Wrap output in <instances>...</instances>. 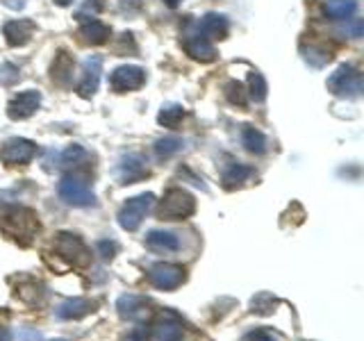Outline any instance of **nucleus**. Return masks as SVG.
Returning <instances> with one entry per match:
<instances>
[{
	"mask_svg": "<svg viewBox=\"0 0 364 341\" xmlns=\"http://www.w3.org/2000/svg\"><path fill=\"white\" fill-rule=\"evenodd\" d=\"M41 105V94L34 89H28V91H21L18 96H14L9 102H7V117L11 121H26L30 119L34 112L39 109Z\"/></svg>",
	"mask_w": 364,
	"mask_h": 341,
	"instance_id": "nucleus-11",
	"label": "nucleus"
},
{
	"mask_svg": "<svg viewBox=\"0 0 364 341\" xmlns=\"http://www.w3.org/2000/svg\"><path fill=\"white\" fill-rule=\"evenodd\" d=\"M248 85H250V91H248V94L253 96V100H255V102H264L267 91H269L264 75H262L259 71H250V75H248Z\"/></svg>",
	"mask_w": 364,
	"mask_h": 341,
	"instance_id": "nucleus-30",
	"label": "nucleus"
},
{
	"mask_svg": "<svg viewBox=\"0 0 364 341\" xmlns=\"http://www.w3.org/2000/svg\"><path fill=\"white\" fill-rule=\"evenodd\" d=\"M146 246L155 253H176L180 248V239L178 234L166 230H151L146 234Z\"/></svg>",
	"mask_w": 364,
	"mask_h": 341,
	"instance_id": "nucleus-21",
	"label": "nucleus"
},
{
	"mask_svg": "<svg viewBox=\"0 0 364 341\" xmlns=\"http://www.w3.org/2000/svg\"><path fill=\"white\" fill-rule=\"evenodd\" d=\"M358 9V0H328L323 5V16L330 21H348Z\"/></svg>",
	"mask_w": 364,
	"mask_h": 341,
	"instance_id": "nucleus-23",
	"label": "nucleus"
},
{
	"mask_svg": "<svg viewBox=\"0 0 364 341\" xmlns=\"http://www.w3.org/2000/svg\"><path fill=\"white\" fill-rule=\"evenodd\" d=\"M18 77H21L18 66H14V64H3V66H0V85H3V87L16 85Z\"/></svg>",
	"mask_w": 364,
	"mask_h": 341,
	"instance_id": "nucleus-33",
	"label": "nucleus"
},
{
	"mask_svg": "<svg viewBox=\"0 0 364 341\" xmlns=\"http://www.w3.org/2000/svg\"><path fill=\"white\" fill-rule=\"evenodd\" d=\"M196 30L212 41V39H225L228 32H230V26H228V18L221 14H205L196 23Z\"/></svg>",
	"mask_w": 364,
	"mask_h": 341,
	"instance_id": "nucleus-19",
	"label": "nucleus"
},
{
	"mask_svg": "<svg viewBox=\"0 0 364 341\" xmlns=\"http://www.w3.org/2000/svg\"><path fill=\"white\" fill-rule=\"evenodd\" d=\"M276 305H278L276 296L269 293V291H262V293L255 296L253 301H250V310H253L255 314H259V316H269V314L276 312Z\"/></svg>",
	"mask_w": 364,
	"mask_h": 341,
	"instance_id": "nucleus-27",
	"label": "nucleus"
},
{
	"mask_svg": "<svg viewBox=\"0 0 364 341\" xmlns=\"http://www.w3.org/2000/svg\"><path fill=\"white\" fill-rule=\"evenodd\" d=\"M100 73H102V57L100 55H91L82 64V80L77 85V94L82 98H91L98 91L100 82Z\"/></svg>",
	"mask_w": 364,
	"mask_h": 341,
	"instance_id": "nucleus-13",
	"label": "nucleus"
},
{
	"mask_svg": "<svg viewBox=\"0 0 364 341\" xmlns=\"http://www.w3.org/2000/svg\"><path fill=\"white\" fill-rule=\"evenodd\" d=\"M146 82V71L141 66H119L114 68V73L109 75V87L112 91H117V94H128V91H134L144 87Z\"/></svg>",
	"mask_w": 364,
	"mask_h": 341,
	"instance_id": "nucleus-10",
	"label": "nucleus"
},
{
	"mask_svg": "<svg viewBox=\"0 0 364 341\" xmlns=\"http://www.w3.org/2000/svg\"><path fill=\"white\" fill-rule=\"evenodd\" d=\"M187 273L178 264H168V261H159V264H153L148 269V282L153 284L155 289L162 291H173L178 289L182 282H185Z\"/></svg>",
	"mask_w": 364,
	"mask_h": 341,
	"instance_id": "nucleus-8",
	"label": "nucleus"
},
{
	"mask_svg": "<svg viewBox=\"0 0 364 341\" xmlns=\"http://www.w3.org/2000/svg\"><path fill=\"white\" fill-rule=\"evenodd\" d=\"M148 337H151V341H182V321L173 312L159 314L151 325Z\"/></svg>",
	"mask_w": 364,
	"mask_h": 341,
	"instance_id": "nucleus-12",
	"label": "nucleus"
},
{
	"mask_svg": "<svg viewBox=\"0 0 364 341\" xmlns=\"http://www.w3.org/2000/svg\"><path fill=\"white\" fill-rule=\"evenodd\" d=\"M34 155H37V144L30 139H23V136L7 139L0 146V162L5 166H26L32 162Z\"/></svg>",
	"mask_w": 364,
	"mask_h": 341,
	"instance_id": "nucleus-7",
	"label": "nucleus"
},
{
	"mask_svg": "<svg viewBox=\"0 0 364 341\" xmlns=\"http://www.w3.org/2000/svg\"><path fill=\"white\" fill-rule=\"evenodd\" d=\"M53 3H55V5H60V7H68V5L73 3V0H53Z\"/></svg>",
	"mask_w": 364,
	"mask_h": 341,
	"instance_id": "nucleus-39",
	"label": "nucleus"
},
{
	"mask_svg": "<svg viewBox=\"0 0 364 341\" xmlns=\"http://www.w3.org/2000/svg\"><path fill=\"white\" fill-rule=\"evenodd\" d=\"M242 341H278V339L273 337V335L269 332V330L257 328V330H250V332H248Z\"/></svg>",
	"mask_w": 364,
	"mask_h": 341,
	"instance_id": "nucleus-35",
	"label": "nucleus"
},
{
	"mask_svg": "<svg viewBox=\"0 0 364 341\" xmlns=\"http://www.w3.org/2000/svg\"><path fill=\"white\" fill-rule=\"evenodd\" d=\"M164 3H166L168 7H176V5L180 3V0H164Z\"/></svg>",
	"mask_w": 364,
	"mask_h": 341,
	"instance_id": "nucleus-40",
	"label": "nucleus"
},
{
	"mask_svg": "<svg viewBox=\"0 0 364 341\" xmlns=\"http://www.w3.org/2000/svg\"><path fill=\"white\" fill-rule=\"evenodd\" d=\"M34 30H37V26H34V21L18 18V21H9V23H5L3 34H5V41L16 48V45H26V43L32 39Z\"/></svg>",
	"mask_w": 364,
	"mask_h": 341,
	"instance_id": "nucleus-16",
	"label": "nucleus"
},
{
	"mask_svg": "<svg viewBox=\"0 0 364 341\" xmlns=\"http://www.w3.org/2000/svg\"><path fill=\"white\" fill-rule=\"evenodd\" d=\"M57 193L66 205H73V207H91L96 202L94 191L89 189V185L82 178H75V175H66L60 180L57 185Z\"/></svg>",
	"mask_w": 364,
	"mask_h": 341,
	"instance_id": "nucleus-6",
	"label": "nucleus"
},
{
	"mask_svg": "<svg viewBox=\"0 0 364 341\" xmlns=\"http://www.w3.org/2000/svg\"><path fill=\"white\" fill-rule=\"evenodd\" d=\"M153 205H155L153 193H139V196L125 200V205L119 210V225L130 232L136 230L146 219V214L153 210Z\"/></svg>",
	"mask_w": 364,
	"mask_h": 341,
	"instance_id": "nucleus-5",
	"label": "nucleus"
},
{
	"mask_svg": "<svg viewBox=\"0 0 364 341\" xmlns=\"http://www.w3.org/2000/svg\"><path fill=\"white\" fill-rule=\"evenodd\" d=\"M148 175V166H146V159L141 155H125L119 166H117V180L121 185H134V182H139Z\"/></svg>",
	"mask_w": 364,
	"mask_h": 341,
	"instance_id": "nucleus-14",
	"label": "nucleus"
},
{
	"mask_svg": "<svg viewBox=\"0 0 364 341\" xmlns=\"http://www.w3.org/2000/svg\"><path fill=\"white\" fill-rule=\"evenodd\" d=\"M0 227H3V232L9 239H14L16 244L30 246L32 239L41 230V223H39V216L34 210L14 205V207H9L0 214Z\"/></svg>",
	"mask_w": 364,
	"mask_h": 341,
	"instance_id": "nucleus-1",
	"label": "nucleus"
},
{
	"mask_svg": "<svg viewBox=\"0 0 364 341\" xmlns=\"http://www.w3.org/2000/svg\"><path fill=\"white\" fill-rule=\"evenodd\" d=\"M193 212H196V198L187 189H178V187L168 189L157 207V216L162 221H182L189 219Z\"/></svg>",
	"mask_w": 364,
	"mask_h": 341,
	"instance_id": "nucleus-2",
	"label": "nucleus"
},
{
	"mask_svg": "<svg viewBox=\"0 0 364 341\" xmlns=\"http://www.w3.org/2000/svg\"><path fill=\"white\" fill-rule=\"evenodd\" d=\"M0 3H3V5H5L7 9H11V11H18V9L26 7L28 0H0Z\"/></svg>",
	"mask_w": 364,
	"mask_h": 341,
	"instance_id": "nucleus-37",
	"label": "nucleus"
},
{
	"mask_svg": "<svg viewBox=\"0 0 364 341\" xmlns=\"http://www.w3.org/2000/svg\"><path fill=\"white\" fill-rule=\"evenodd\" d=\"M91 312H96V303H91L87 298H68L64 303L57 305V318H64V321H77V318H85Z\"/></svg>",
	"mask_w": 364,
	"mask_h": 341,
	"instance_id": "nucleus-18",
	"label": "nucleus"
},
{
	"mask_svg": "<svg viewBox=\"0 0 364 341\" xmlns=\"http://www.w3.org/2000/svg\"><path fill=\"white\" fill-rule=\"evenodd\" d=\"M303 57H305V62H307V64H312V66H316V68L326 66L330 60H333V55H330L328 50H323V48H318L316 43L303 45Z\"/></svg>",
	"mask_w": 364,
	"mask_h": 341,
	"instance_id": "nucleus-29",
	"label": "nucleus"
},
{
	"mask_svg": "<svg viewBox=\"0 0 364 341\" xmlns=\"http://www.w3.org/2000/svg\"><path fill=\"white\" fill-rule=\"evenodd\" d=\"M55 253L57 257H62L66 264H71L75 269H85L91 264V250L77 234L71 232H60L55 239Z\"/></svg>",
	"mask_w": 364,
	"mask_h": 341,
	"instance_id": "nucleus-3",
	"label": "nucleus"
},
{
	"mask_svg": "<svg viewBox=\"0 0 364 341\" xmlns=\"http://www.w3.org/2000/svg\"><path fill=\"white\" fill-rule=\"evenodd\" d=\"M41 335L34 332V330H21L18 332V341H39Z\"/></svg>",
	"mask_w": 364,
	"mask_h": 341,
	"instance_id": "nucleus-36",
	"label": "nucleus"
},
{
	"mask_svg": "<svg viewBox=\"0 0 364 341\" xmlns=\"http://www.w3.org/2000/svg\"><path fill=\"white\" fill-rule=\"evenodd\" d=\"M180 151H182V139H180V136H164V139L155 141V155L159 159H168V157H173Z\"/></svg>",
	"mask_w": 364,
	"mask_h": 341,
	"instance_id": "nucleus-28",
	"label": "nucleus"
},
{
	"mask_svg": "<svg viewBox=\"0 0 364 341\" xmlns=\"http://www.w3.org/2000/svg\"><path fill=\"white\" fill-rule=\"evenodd\" d=\"M73 71H75L73 55H68L66 50L57 53L55 60H53V66H50L53 82H57L60 87H71V82H73Z\"/></svg>",
	"mask_w": 364,
	"mask_h": 341,
	"instance_id": "nucleus-17",
	"label": "nucleus"
},
{
	"mask_svg": "<svg viewBox=\"0 0 364 341\" xmlns=\"http://www.w3.org/2000/svg\"><path fill=\"white\" fill-rule=\"evenodd\" d=\"M255 175V168L253 166H248V164H228L225 170H223V175H221V182H223V187L225 189H237V187H242L246 185V182Z\"/></svg>",
	"mask_w": 364,
	"mask_h": 341,
	"instance_id": "nucleus-20",
	"label": "nucleus"
},
{
	"mask_svg": "<svg viewBox=\"0 0 364 341\" xmlns=\"http://www.w3.org/2000/svg\"><path fill=\"white\" fill-rule=\"evenodd\" d=\"M0 341H9V332H7V328L0 325Z\"/></svg>",
	"mask_w": 364,
	"mask_h": 341,
	"instance_id": "nucleus-38",
	"label": "nucleus"
},
{
	"mask_svg": "<svg viewBox=\"0 0 364 341\" xmlns=\"http://www.w3.org/2000/svg\"><path fill=\"white\" fill-rule=\"evenodd\" d=\"M185 119V107L178 105V102H168L157 114V121L159 125H164V128H178L180 121Z\"/></svg>",
	"mask_w": 364,
	"mask_h": 341,
	"instance_id": "nucleus-25",
	"label": "nucleus"
},
{
	"mask_svg": "<svg viewBox=\"0 0 364 341\" xmlns=\"http://www.w3.org/2000/svg\"><path fill=\"white\" fill-rule=\"evenodd\" d=\"M85 157H87V153L82 146H68L62 153V166H77Z\"/></svg>",
	"mask_w": 364,
	"mask_h": 341,
	"instance_id": "nucleus-32",
	"label": "nucleus"
},
{
	"mask_svg": "<svg viewBox=\"0 0 364 341\" xmlns=\"http://www.w3.org/2000/svg\"><path fill=\"white\" fill-rule=\"evenodd\" d=\"M96 248H98V255L107 261L114 259V255H117V244L109 242V239H100V242L96 244Z\"/></svg>",
	"mask_w": 364,
	"mask_h": 341,
	"instance_id": "nucleus-34",
	"label": "nucleus"
},
{
	"mask_svg": "<svg viewBox=\"0 0 364 341\" xmlns=\"http://www.w3.org/2000/svg\"><path fill=\"white\" fill-rule=\"evenodd\" d=\"M182 48H185L187 55L196 62L208 64V62L216 60V48L208 37H203V34L196 30V26H191L189 30H185V34H182Z\"/></svg>",
	"mask_w": 364,
	"mask_h": 341,
	"instance_id": "nucleus-9",
	"label": "nucleus"
},
{
	"mask_svg": "<svg viewBox=\"0 0 364 341\" xmlns=\"http://www.w3.org/2000/svg\"><path fill=\"white\" fill-rule=\"evenodd\" d=\"M80 39H82V43H89V45H100L105 43L109 39V28L105 26L102 21H87L82 23V28H80Z\"/></svg>",
	"mask_w": 364,
	"mask_h": 341,
	"instance_id": "nucleus-22",
	"label": "nucleus"
},
{
	"mask_svg": "<svg viewBox=\"0 0 364 341\" xmlns=\"http://www.w3.org/2000/svg\"><path fill=\"white\" fill-rule=\"evenodd\" d=\"M18 296H21V301H26L28 305H43L48 291H46V287L39 282H28L18 287Z\"/></svg>",
	"mask_w": 364,
	"mask_h": 341,
	"instance_id": "nucleus-26",
	"label": "nucleus"
},
{
	"mask_svg": "<svg viewBox=\"0 0 364 341\" xmlns=\"http://www.w3.org/2000/svg\"><path fill=\"white\" fill-rule=\"evenodd\" d=\"M55 341H68V339H55Z\"/></svg>",
	"mask_w": 364,
	"mask_h": 341,
	"instance_id": "nucleus-41",
	"label": "nucleus"
},
{
	"mask_svg": "<svg viewBox=\"0 0 364 341\" xmlns=\"http://www.w3.org/2000/svg\"><path fill=\"white\" fill-rule=\"evenodd\" d=\"M328 91L339 98H360L362 96V73L355 66L341 64L337 71L328 77Z\"/></svg>",
	"mask_w": 364,
	"mask_h": 341,
	"instance_id": "nucleus-4",
	"label": "nucleus"
},
{
	"mask_svg": "<svg viewBox=\"0 0 364 341\" xmlns=\"http://www.w3.org/2000/svg\"><path fill=\"white\" fill-rule=\"evenodd\" d=\"M151 301L146 296H136V293H123L117 301V310L121 318H128V321H139V318L151 314Z\"/></svg>",
	"mask_w": 364,
	"mask_h": 341,
	"instance_id": "nucleus-15",
	"label": "nucleus"
},
{
	"mask_svg": "<svg viewBox=\"0 0 364 341\" xmlns=\"http://www.w3.org/2000/svg\"><path fill=\"white\" fill-rule=\"evenodd\" d=\"M242 141H244L248 153H253V155H264L267 153V136L262 134L257 128H253V125H244Z\"/></svg>",
	"mask_w": 364,
	"mask_h": 341,
	"instance_id": "nucleus-24",
	"label": "nucleus"
},
{
	"mask_svg": "<svg viewBox=\"0 0 364 341\" xmlns=\"http://www.w3.org/2000/svg\"><path fill=\"white\" fill-rule=\"evenodd\" d=\"M225 98L237 107H248V94L242 82H228L225 85Z\"/></svg>",
	"mask_w": 364,
	"mask_h": 341,
	"instance_id": "nucleus-31",
	"label": "nucleus"
}]
</instances>
